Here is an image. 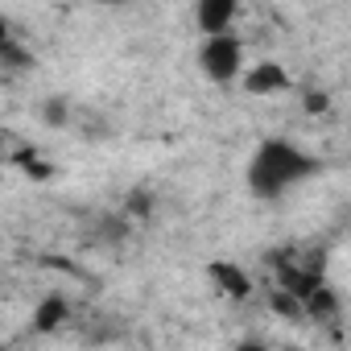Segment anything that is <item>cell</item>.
<instances>
[{
  "label": "cell",
  "mask_w": 351,
  "mask_h": 351,
  "mask_svg": "<svg viewBox=\"0 0 351 351\" xmlns=\"http://www.w3.org/2000/svg\"><path fill=\"white\" fill-rule=\"evenodd\" d=\"M318 169H322V161L306 145H298L289 136H265L252 145V153L244 161V186L256 203H281L285 195H293L298 186L318 178Z\"/></svg>",
  "instance_id": "1"
},
{
  "label": "cell",
  "mask_w": 351,
  "mask_h": 351,
  "mask_svg": "<svg viewBox=\"0 0 351 351\" xmlns=\"http://www.w3.org/2000/svg\"><path fill=\"white\" fill-rule=\"evenodd\" d=\"M195 66L199 75L211 83V87H240L244 75H248V50H244V38L236 29H223V34H203L199 50H195Z\"/></svg>",
  "instance_id": "2"
},
{
  "label": "cell",
  "mask_w": 351,
  "mask_h": 351,
  "mask_svg": "<svg viewBox=\"0 0 351 351\" xmlns=\"http://www.w3.org/2000/svg\"><path fill=\"white\" fill-rule=\"evenodd\" d=\"M244 9V0H195V21H199V34H223L236 25Z\"/></svg>",
  "instance_id": "3"
},
{
  "label": "cell",
  "mask_w": 351,
  "mask_h": 351,
  "mask_svg": "<svg viewBox=\"0 0 351 351\" xmlns=\"http://www.w3.org/2000/svg\"><path fill=\"white\" fill-rule=\"evenodd\" d=\"M244 91H252V95H277V91H285V87H293L289 83V75H285V66L281 62H256V66H248V75H244V83H240Z\"/></svg>",
  "instance_id": "4"
},
{
  "label": "cell",
  "mask_w": 351,
  "mask_h": 351,
  "mask_svg": "<svg viewBox=\"0 0 351 351\" xmlns=\"http://www.w3.org/2000/svg\"><path fill=\"white\" fill-rule=\"evenodd\" d=\"M211 277L219 281V289H223L228 298H236V302L252 298V277H248L240 265H228V261H219V265H211Z\"/></svg>",
  "instance_id": "5"
},
{
  "label": "cell",
  "mask_w": 351,
  "mask_h": 351,
  "mask_svg": "<svg viewBox=\"0 0 351 351\" xmlns=\"http://www.w3.org/2000/svg\"><path fill=\"white\" fill-rule=\"evenodd\" d=\"M66 314H71L66 298H46V302L38 306V314H34V318H38L34 326H38V330H54V326H58V322H62Z\"/></svg>",
  "instance_id": "6"
},
{
  "label": "cell",
  "mask_w": 351,
  "mask_h": 351,
  "mask_svg": "<svg viewBox=\"0 0 351 351\" xmlns=\"http://www.w3.org/2000/svg\"><path fill=\"white\" fill-rule=\"evenodd\" d=\"M42 116H46V124H66V116H71V104L66 99H50V104H42Z\"/></svg>",
  "instance_id": "7"
},
{
  "label": "cell",
  "mask_w": 351,
  "mask_h": 351,
  "mask_svg": "<svg viewBox=\"0 0 351 351\" xmlns=\"http://www.w3.org/2000/svg\"><path fill=\"white\" fill-rule=\"evenodd\" d=\"M95 5H124V0H95Z\"/></svg>",
  "instance_id": "8"
}]
</instances>
